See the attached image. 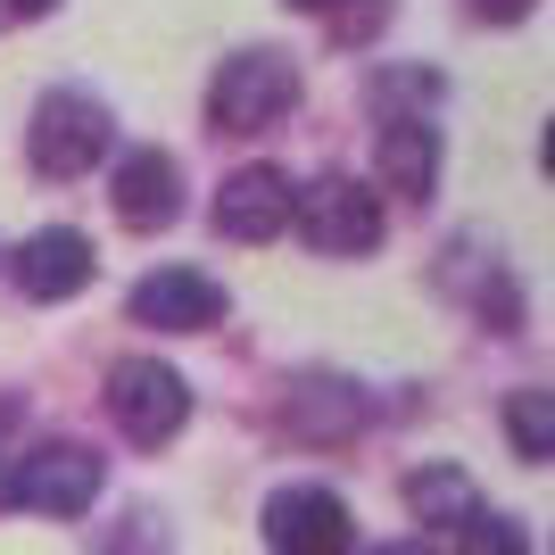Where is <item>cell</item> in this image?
<instances>
[{
  "mask_svg": "<svg viewBox=\"0 0 555 555\" xmlns=\"http://www.w3.org/2000/svg\"><path fill=\"white\" fill-rule=\"evenodd\" d=\"M291 108H299V67H291L282 50H241L208 83L216 133H266V125H282Z\"/></svg>",
  "mask_w": 555,
  "mask_h": 555,
  "instance_id": "obj_1",
  "label": "cell"
},
{
  "mask_svg": "<svg viewBox=\"0 0 555 555\" xmlns=\"http://www.w3.org/2000/svg\"><path fill=\"white\" fill-rule=\"evenodd\" d=\"M100 481H108V464H100L83 440H42V448H25V456H9V506L50 514V522L92 514Z\"/></svg>",
  "mask_w": 555,
  "mask_h": 555,
  "instance_id": "obj_2",
  "label": "cell"
},
{
  "mask_svg": "<svg viewBox=\"0 0 555 555\" xmlns=\"http://www.w3.org/2000/svg\"><path fill=\"white\" fill-rule=\"evenodd\" d=\"M108 415L133 448H166L191 423V382L158 357H125V365H108Z\"/></svg>",
  "mask_w": 555,
  "mask_h": 555,
  "instance_id": "obj_3",
  "label": "cell"
},
{
  "mask_svg": "<svg viewBox=\"0 0 555 555\" xmlns=\"http://www.w3.org/2000/svg\"><path fill=\"white\" fill-rule=\"evenodd\" d=\"M291 224H299L307 249H324V257L382 249V199L365 183H348V175H324V183L291 191Z\"/></svg>",
  "mask_w": 555,
  "mask_h": 555,
  "instance_id": "obj_4",
  "label": "cell"
},
{
  "mask_svg": "<svg viewBox=\"0 0 555 555\" xmlns=\"http://www.w3.org/2000/svg\"><path fill=\"white\" fill-rule=\"evenodd\" d=\"M25 150L42 175H92V158L108 150V108L92 92H42L34 125H25Z\"/></svg>",
  "mask_w": 555,
  "mask_h": 555,
  "instance_id": "obj_5",
  "label": "cell"
},
{
  "mask_svg": "<svg viewBox=\"0 0 555 555\" xmlns=\"http://www.w3.org/2000/svg\"><path fill=\"white\" fill-rule=\"evenodd\" d=\"M348 539H357V522H348V506L332 489L291 481L266 498V547L274 555H348Z\"/></svg>",
  "mask_w": 555,
  "mask_h": 555,
  "instance_id": "obj_6",
  "label": "cell"
},
{
  "mask_svg": "<svg viewBox=\"0 0 555 555\" xmlns=\"http://www.w3.org/2000/svg\"><path fill=\"white\" fill-rule=\"evenodd\" d=\"M133 324H158V332H208L224 324V282L199 274V266H158V274H141L133 282Z\"/></svg>",
  "mask_w": 555,
  "mask_h": 555,
  "instance_id": "obj_7",
  "label": "cell"
},
{
  "mask_svg": "<svg viewBox=\"0 0 555 555\" xmlns=\"http://www.w3.org/2000/svg\"><path fill=\"white\" fill-rule=\"evenodd\" d=\"M216 232H224V241H274V232H291V175H274V166L224 175V191H216Z\"/></svg>",
  "mask_w": 555,
  "mask_h": 555,
  "instance_id": "obj_8",
  "label": "cell"
},
{
  "mask_svg": "<svg viewBox=\"0 0 555 555\" xmlns=\"http://www.w3.org/2000/svg\"><path fill=\"white\" fill-rule=\"evenodd\" d=\"M9 266H17V291H25V299H75V291L92 282L100 257H92V241H83L75 224H50V232H34Z\"/></svg>",
  "mask_w": 555,
  "mask_h": 555,
  "instance_id": "obj_9",
  "label": "cell"
},
{
  "mask_svg": "<svg viewBox=\"0 0 555 555\" xmlns=\"http://www.w3.org/2000/svg\"><path fill=\"white\" fill-rule=\"evenodd\" d=\"M116 216L133 232H158L183 216V166L166 158V150H125L116 158Z\"/></svg>",
  "mask_w": 555,
  "mask_h": 555,
  "instance_id": "obj_10",
  "label": "cell"
},
{
  "mask_svg": "<svg viewBox=\"0 0 555 555\" xmlns=\"http://www.w3.org/2000/svg\"><path fill=\"white\" fill-rule=\"evenodd\" d=\"M382 183L406 191V199H423V191L440 183V125L431 116H382Z\"/></svg>",
  "mask_w": 555,
  "mask_h": 555,
  "instance_id": "obj_11",
  "label": "cell"
},
{
  "mask_svg": "<svg viewBox=\"0 0 555 555\" xmlns=\"http://www.w3.org/2000/svg\"><path fill=\"white\" fill-rule=\"evenodd\" d=\"M406 514H415L423 531H464L481 514V489L456 464H423V473H406Z\"/></svg>",
  "mask_w": 555,
  "mask_h": 555,
  "instance_id": "obj_12",
  "label": "cell"
},
{
  "mask_svg": "<svg viewBox=\"0 0 555 555\" xmlns=\"http://www.w3.org/2000/svg\"><path fill=\"white\" fill-rule=\"evenodd\" d=\"M506 440L522 464H547L555 456V398L547 390H514L506 398Z\"/></svg>",
  "mask_w": 555,
  "mask_h": 555,
  "instance_id": "obj_13",
  "label": "cell"
},
{
  "mask_svg": "<svg viewBox=\"0 0 555 555\" xmlns=\"http://www.w3.org/2000/svg\"><path fill=\"white\" fill-rule=\"evenodd\" d=\"M456 555H531V531L514 522V514H473L456 539Z\"/></svg>",
  "mask_w": 555,
  "mask_h": 555,
  "instance_id": "obj_14",
  "label": "cell"
},
{
  "mask_svg": "<svg viewBox=\"0 0 555 555\" xmlns=\"http://www.w3.org/2000/svg\"><path fill=\"white\" fill-rule=\"evenodd\" d=\"M291 9L332 17V34H340V42H365V34H382V17H390V0H291Z\"/></svg>",
  "mask_w": 555,
  "mask_h": 555,
  "instance_id": "obj_15",
  "label": "cell"
},
{
  "mask_svg": "<svg viewBox=\"0 0 555 555\" xmlns=\"http://www.w3.org/2000/svg\"><path fill=\"white\" fill-rule=\"evenodd\" d=\"M464 9H473V17H489V25H522L539 0H464Z\"/></svg>",
  "mask_w": 555,
  "mask_h": 555,
  "instance_id": "obj_16",
  "label": "cell"
},
{
  "mask_svg": "<svg viewBox=\"0 0 555 555\" xmlns=\"http://www.w3.org/2000/svg\"><path fill=\"white\" fill-rule=\"evenodd\" d=\"M373 555H440L431 539H398V547H373Z\"/></svg>",
  "mask_w": 555,
  "mask_h": 555,
  "instance_id": "obj_17",
  "label": "cell"
},
{
  "mask_svg": "<svg viewBox=\"0 0 555 555\" xmlns=\"http://www.w3.org/2000/svg\"><path fill=\"white\" fill-rule=\"evenodd\" d=\"M9 9H17V17H42V9H59V0H9Z\"/></svg>",
  "mask_w": 555,
  "mask_h": 555,
  "instance_id": "obj_18",
  "label": "cell"
},
{
  "mask_svg": "<svg viewBox=\"0 0 555 555\" xmlns=\"http://www.w3.org/2000/svg\"><path fill=\"white\" fill-rule=\"evenodd\" d=\"M0 506H9V448H0Z\"/></svg>",
  "mask_w": 555,
  "mask_h": 555,
  "instance_id": "obj_19",
  "label": "cell"
}]
</instances>
